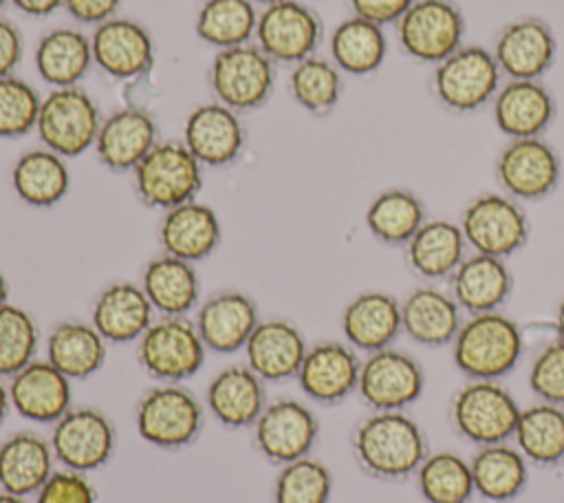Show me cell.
I'll return each mask as SVG.
<instances>
[{"mask_svg":"<svg viewBox=\"0 0 564 503\" xmlns=\"http://www.w3.org/2000/svg\"><path fill=\"white\" fill-rule=\"evenodd\" d=\"M322 38L319 15L302 0H280L258 13L253 40L275 64H297L315 55Z\"/></svg>","mask_w":564,"mask_h":503,"instance_id":"13","label":"cell"},{"mask_svg":"<svg viewBox=\"0 0 564 503\" xmlns=\"http://www.w3.org/2000/svg\"><path fill=\"white\" fill-rule=\"evenodd\" d=\"M101 110L82 86L51 88L42 97L35 132L44 148L64 159H73L95 148Z\"/></svg>","mask_w":564,"mask_h":503,"instance_id":"6","label":"cell"},{"mask_svg":"<svg viewBox=\"0 0 564 503\" xmlns=\"http://www.w3.org/2000/svg\"><path fill=\"white\" fill-rule=\"evenodd\" d=\"M159 143L154 117L137 106H126L104 117L95 152L101 165L112 172H132Z\"/></svg>","mask_w":564,"mask_h":503,"instance_id":"23","label":"cell"},{"mask_svg":"<svg viewBox=\"0 0 564 503\" xmlns=\"http://www.w3.org/2000/svg\"><path fill=\"white\" fill-rule=\"evenodd\" d=\"M560 157L542 137L509 139L496 159V176L511 199L538 201L560 183Z\"/></svg>","mask_w":564,"mask_h":503,"instance_id":"16","label":"cell"},{"mask_svg":"<svg viewBox=\"0 0 564 503\" xmlns=\"http://www.w3.org/2000/svg\"><path fill=\"white\" fill-rule=\"evenodd\" d=\"M361 360L350 344L326 340L308 346L295 375L302 393L322 406H335L357 393Z\"/></svg>","mask_w":564,"mask_h":503,"instance_id":"19","label":"cell"},{"mask_svg":"<svg viewBox=\"0 0 564 503\" xmlns=\"http://www.w3.org/2000/svg\"><path fill=\"white\" fill-rule=\"evenodd\" d=\"M333 492L330 470L311 457L280 465L273 485V503H328Z\"/></svg>","mask_w":564,"mask_h":503,"instance_id":"46","label":"cell"},{"mask_svg":"<svg viewBox=\"0 0 564 503\" xmlns=\"http://www.w3.org/2000/svg\"><path fill=\"white\" fill-rule=\"evenodd\" d=\"M203 344L194 320L187 315H161L137 340V362L159 384H183L205 364Z\"/></svg>","mask_w":564,"mask_h":503,"instance_id":"3","label":"cell"},{"mask_svg":"<svg viewBox=\"0 0 564 503\" xmlns=\"http://www.w3.org/2000/svg\"><path fill=\"white\" fill-rule=\"evenodd\" d=\"M137 199L152 210L194 201L203 188V165L183 141H159L132 170Z\"/></svg>","mask_w":564,"mask_h":503,"instance_id":"4","label":"cell"},{"mask_svg":"<svg viewBox=\"0 0 564 503\" xmlns=\"http://www.w3.org/2000/svg\"><path fill=\"white\" fill-rule=\"evenodd\" d=\"M40 344V329L35 318L13 304L7 302L0 307V377L9 379L29 362L35 360Z\"/></svg>","mask_w":564,"mask_h":503,"instance_id":"45","label":"cell"},{"mask_svg":"<svg viewBox=\"0 0 564 503\" xmlns=\"http://www.w3.org/2000/svg\"><path fill=\"white\" fill-rule=\"evenodd\" d=\"M319 435L315 413L295 397H280L264 406L253 424L256 450L273 465L308 457Z\"/></svg>","mask_w":564,"mask_h":503,"instance_id":"14","label":"cell"},{"mask_svg":"<svg viewBox=\"0 0 564 503\" xmlns=\"http://www.w3.org/2000/svg\"><path fill=\"white\" fill-rule=\"evenodd\" d=\"M460 225L447 218H427L405 243L408 267L425 280L449 278L465 258Z\"/></svg>","mask_w":564,"mask_h":503,"instance_id":"35","label":"cell"},{"mask_svg":"<svg viewBox=\"0 0 564 503\" xmlns=\"http://www.w3.org/2000/svg\"><path fill=\"white\" fill-rule=\"evenodd\" d=\"M139 285L159 315H187L198 309L200 280L194 263L161 254L145 263Z\"/></svg>","mask_w":564,"mask_h":503,"instance_id":"33","label":"cell"},{"mask_svg":"<svg viewBox=\"0 0 564 503\" xmlns=\"http://www.w3.org/2000/svg\"><path fill=\"white\" fill-rule=\"evenodd\" d=\"M9 4V0H0V15H2V9Z\"/></svg>","mask_w":564,"mask_h":503,"instance_id":"59","label":"cell"},{"mask_svg":"<svg viewBox=\"0 0 564 503\" xmlns=\"http://www.w3.org/2000/svg\"><path fill=\"white\" fill-rule=\"evenodd\" d=\"M522 351V329L502 311L469 315L452 342L454 364L469 379H502L516 368Z\"/></svg>","mask_w":564,"mask_h":503,"instance_id":"2","label":"cell"},{"mask_svg":"<svg viewBox=\"0 0 564 503\" xmlns=\"http://www.w3.org/2000/svg\"><path fill=\"white\" fill-rule=\"evenodd\" d=\"M553 329H555V338L564 342V298L560 300L557 309H555V318H553Z\"/></svg>","mask_w":564,"mask_h":503,"instance_id":"55","label":"cell"},{"mask_svg":"<svg viewBox=\"0 0 564 503\" xmlns=\"http://www.w3.org/2000/svg\"><path fill=\"white\" fill-rule=\"evenodd\" d=\"M496 128L509 139L542 137L555 115V101L540 79H509L491 99Z\"/></svg>","mask_w":564,"mask_h":503,"instance_id":"28","label":"cell"},{"mask_svg":"<svg viewBox=\"0 0 564 503\" xmlns=\"http://www.w3.org/2000/svg\"><path fill=\"white\" fill-rule=\"evenodd\" d=\"M258 322L260 313L256 300L249 293L236 289H225L203 300L194 318L207 351L220 355L242 351Z\"/></svg>","mask_w":564,"mask_h":503,"instance_id":"21","label":"cell"},{"mask_svg":"<svg viewBox=\"0 0 564 503\" xmlns=\"http://www.w3.org/2000/svg\"><path fill=\"white\" fill-rule=\"evenodd\" d=\"M209 88L216 101L236 113L264 106L275 86V62L256 44L223 49L209 64Z\"/></svg>","mask_w":564,"mask_h":503,"instance_id":"7","label":"cell"},{"mask_svg":"<svg viewBox=\"0 0 564 503\" xmlns=\"http://www.w3.org/2000/svg\"><path fill=\"white\" fill-rule=\"evenodd\" d=\"M447 280L452 298L469 315L498 311L513 289V278L505 258L478 252L465 256Z\"/></svg>","mask_w":564,"mask_h":503,"instance_id":"30","label":"cell"},{"mask_svg":"<svg viewBox=\"0 0 564 503\" xmlns=\"http://www.w3.org/2000/svg\"><path fill=\"white\" fill-rule=\"evenodd\" d=\"M93 62L112 79H137L154 66V40L150 31L132 20L115 15L90 33Z\"/></svg>","mask_w":564,"mask_h":503,"instance_id":"17","label":"cell"},{"mask_svg":"<svg viewBox=\"0 0 564 503\" xmlns=\"http://www.w3.org/2000/svg\"><path fill=\"white\" fill-rule=\"evenodd\" d=\"M0 503H26L24 496H18V494H11V492H0Z\"/></svg>","mask_w":564,"mask_h":503,"instance_id":"57","label":"cell"},{"mask_svg":"<svg viewBox=\"0 0 564 503\" xmlns=\"http://www.w3.org/2000/svg\"><path fill=\"white\" fill-rule=\"evenodd\" d=\"M247 366L264 382L295 379L308 344L302 331L284 318L260 320L245 344Z\"/></svg>","mask_w":564,"mask_h":503,"instance_id":"24","label":"cell"},{"mask_svg":"<svg viewBox=\"0 0 564 503\" xmlns=\"http://www.w3.org/2000/svg\"><path fill=\"white\" fill-rule=\"evenodd\" d=\"M253 4H262V7H269V4H273V2H280V0H251Z\"/></svg>","mask_w":564,"mask_h":503,"instance_id":"58","label":"cell"},{"mask_svg":"<svg viewBox=\"0 0 564 503\" xmlns=\"http://www.w3.org/2000/svg\"><path fill=\"white\" fill-rule=\"evenodd\" d=\"M35 71L51 88L79 86L93 62L90 35L73 26H57L44 33L33 53Z\"/></svg>","mask_w":564,"mask_h":503,"instance_id":"34","label":"cell"},{"mask_svg":"<svg viewBox=\"0 0 564 503\" xmlns=\"http://www.w3.org/2000/svg\"><path fill=\"white\" fill-rule=\"evenodd\" d=\"M205 406L225 428H253L267 406L264 379L247 364H229L207 384Z\"/></svg>","mask_w":564,"mask_h":503,"instance_id":"27","label":"cell"},{"mask_svg":"<svg viewBox=\"0 0 564 503\" xmlns=\"http://www.w3.org/2000/svg\"><path fill=\"white\" fill-rule=\"evenodd\" d=\"M423 388L425 373L405 351L388 346L368 353L361 362L357 393L372 410H403L421 397Z\"/></svg>","mask_w":564,"mask_h":503,"instance_id":"15","label":"cell"},{"mask_svg":"<svg viewBox=\"0 0 564 503\" xmlns=\"http://www.w3.org/2000/svg\"><path fill=\"white\" fill-rule=\"evenodd\" d=\"M531 393L546 404L564 408V342L553 340L544 344L529 368Z\"/></svg>","mask_w":564,"mask_h":503,"instance_id":"48","label":"cell"},{"mask_svg":"<svg viewBox=\"0 0 564 503\" xmlns=\"http://www.w3.org/2000/svg\"><path fill=\"white\" fill-rule=\"evenodd\" d=\"M9 280H7V276L2 274V269H0V307L2 304H7L9 302Z\"/></svg>","mask_w":564,"mask_h":503,"instance_id":"56","label":"cell"},{"mask_svg":"<svg viewBox=\"0 0 564 503\" xmlns=\"http://www.w3.org/2000/svg\"><path fill=\"white\" fill-rule=\"evenodd\" d=\"M55 463L46 437L35 430H18L0 443V488L26 499L46 483Z\"/></svg>","mask_w":564,"mask_h":503,"instance_id":"32","label":"cell"},{"mask_svg":"<svg viewBox=\"0 0 564 503\" xmlns=\"http://www.w3.org/2000/svg\"><path fill=\"white\" fill-rule=\"evenodd\" d=\"M9 4L29 18H48L64 9V0H9Z\"/></svg>","mask_w":564,"mask_h":503,"instance_id":"53","label":"cell"},{"mask_svg":"<svg viewBox=\"0 0 564 503\" xmlns=\"http://www.w3.org/2000/svg\"><path fill=\"white\" fill-rule=\"evenodd\" d=\"M11 188L29 207L46 210L57 205L70 188L66 159L44 146L22 152L11 168Z\"/></svg>","mask_w":564,"mask_h":503,"instance_id":"36","label":"cell"},{"mask_svg":"<svg viewBox=\"0 0 564 503\" xmlns=\"http://www.w3.org/2000/svg\"><path fill=\"white\" fill-rule=\"evenodd\" d=\"M123 0H64V11L79 24H101L117 15Z\"/></svg>","mask_w":564,"mask_h":503,"instance_id":"51","label":"cell"},{"mask_svg":"<svg viewBox=\"0 0 564 503\" xmlns=\"http://www.w3.org/2000/svg\"><path fill=\"white\" fill-rule=\"evenodd\" d=\"M11 410L35 424H55L73 408L70 379L46 357L33 360L9 377Z\"/></svg>","mask_w":564,"mask_h":503,"instance_id":"22","label":"cell"},{"mask_svg":"<svg viewBox=\"0 0 564 503\" xmlns=\"http://www.w3.org/2000/svg\"><path fill=\"white\" fill-rule=\"evenodd\" d=\"M328 49L333 64L341 73L370 75L383 64L388 55V40L383 26L359 15H350L333 29Z\"/></svg>","mask_w":564,"mask_h":503,"instance_id":"39","label":"cell"},{"mask_svg":"<svg viewBox=\"0 0 564 503\" xmlns=\"http://www.w3.org/2000/svg\"><path fill=\"white\" fill-rule=\"evenodd\" d=\"M42 97L18 75L0 77V139H18L35 130Z\"/></svg>","mask_w":564,"mask_h":503,"instance_id":"47","label":"cell"},{"mask_svg":"<svg viewBox=\"0 0 564 503\" xmlns=\"http://www.w3.org/2000/svg\"><path fill=\"white\" fill-rule=\"evenodd\" d=\"M516 448L529 463L551 468L564 461V408L538 402L522 408L513 430Z\"/></svg>","mask_w":564,"mask_h":503,"instance_id":"40","label":"cell"},{"mask_svg":"<svg viewBox=\"0 0 564 503\" xmlns=\"http://www.w3.org/2000/svg\"><path fill=\"white\" fill-rule=\"evenodd\" d=\"M557 42L546 20L524 15L505 24L494 42V60L509 79H540L553 64Z\"/></svg>","mask_w":564,"mask_h":503,"instance_id":"18","label":"cell"},{"mask_svg":"<svg viewBox=\"0 0 564 503\" xmlns=\"http://www.w3.org/2000/svg\"><path fill=\"white\" fill-rule=\"evenodd\" d=\"M469 468L476 494L491 503L516 499L529 483V461L507 441L478 446Z\"/></svg>","mask_w":564,"mask_h":503,"instance_id":"38","label":"cell"},{"mask_svg":"<svg viewBox=\"0 0 564 503\" xmlns=\"http://www.w3.org/2000/svg\"><path fill=\"white\" fill-rule=\"evenodd\" d=\"M245 126L240 113L220 101L198 104L185 119L183 143L205 168H223L238 159L245 148Z\"/></svg>","mask_w":564,"mask_h":503,"instance_id":"20","label":"cell"},{"mask_svg":"<svg viewBox=\"0 0 564 503\" xmlns=\"http://www.w3.org/2000/svg\"><path fill=\"white\" fill-rule=\"evenodd\" d=\"M258 11L251 0H203L194 31L198 40L223 51L249 44L256 35Z\"/></svg>","mask_w":564,"mask_h":503,"instance_id":"42","label":"cell"},{"mask_svg":"<svg viewBox=\"0 0 564 503\" xmlns=\"http://www.w3.org/2000/svg\"><path fill=\"white\" fill-rule=\"evenodd\" d=\"M223 240L220 218L207 203L187 201L163 212L159 223V245L163 254L187 263L209 258Z\"/></svg>","mask_w":564,"mask_h":503,"instance_id":"26","label":"cell"},{"mask_svg":"<svg viewBox=\"0 0 564 503\" xmlns=\"http://www.w3.org/2000/svg\"><path fill=\"white\" fill-rule=\"evenodd\" d=\"M11 410V399H9V384H4V377H0V426L7 419Z\"/></svg>","mask_w":564,"mask_h":503,"instance_id":"54","label":"cell"},{"mask_svg":"<svg viewBox=\"0 0 564 503\" xmlns=\"http://www.w3.org/2000/svg\"><path fill=\"white\" fill-rule=\"evenodd\" d=\"M416 481L427 503H469L476 492L469 461L452 450L430 452L416 470Z\"/></svg>","mask_w":564,"mask_h":503,"instance_id":"44","label":"cell"},{"mask_svg":"<svg viewBox=\"0 0 564 503\" xmlns=\"http://www.w3.org/2000/svg\"><path fill=\"white\" fill-rule=\"evenodd\" d=\"M394 29L405 55L438 64L463 46L465 18L454 0H414Z\"/></svg>","mask_w":564,"mask_h":503,"instance_id":"11","label":"cell"},{"mask_svg":"<svg viewBox=\"0 0 564 503\" xmlns=\"http://www.w3.org/2000/svg\"><path fill=\"white\" fill-rule=\"evenodd\" d=\"M108 342L90 322L64 320L46 338V360L70 382L93 377L106 362Z\"/></svg>","mask_w":564,"mask_h":503,"instance_id":"37","label":"cell"},{"mask_svg":"<svg viewBox=\"0 0 564 503\" xmlns=\"http://www.w3.org/2000/svg\"><path fill=\"white\" fill-rule=\"evenodd\" d=\"M24 55V40L20 29L9 20L0 15V77L15 75V68L20 66Z\"/></svg>","mask_w":564,"mask_h":503,"instance_id":"52","label":"cell"},{"mask_svg":"<svg viewBox=\"0 0 564 503\" xmlns=\"http://www.w3.org/2000/svg\"><path fill=\"white\" fill-rule=\"evenodd\" d=\"M134 424L139 437L150 446L181 450L203 432L205 413L198 397L183 384H159L139 399Z\"/></svg>","mask_w":564,"mask_h":503,"instance_id":"5","label":"cell"},{"mask_svg":"<svg viewBox=\"0 0 564 503\" xmlns=\"http://www.w3.org/2000/svg\"><path fill=\"white\" fill-rule=\"evenodd\" d=\"M465 243L487 256L507 258L529 240V221L524 210L509 194L485 192L471 199L460 214Z\"/></svg>","mask_w":564,"mask_h":503,"instance_id":"10","label":"cell"},{"mask_svg":"<svg viewBox=\"0 0 564 503\" xmlns=\"http://www.w3.org/2000/svg\"><path fill=\"white\" fill-rule=\"evenodd\" d=\"M51 448L62 468L93 472L104 468L117 450V430L97 408H68L51 428Z\"/></svg>","mask_w":564,"mask_h":503,"instance_id":"12","label":"cell"},{"mask_svg":"<svg viewBox=\"0 0 564 503\" xmlns=\"http://www.w3.org/2000/svg\"><path fill=\"white\" fill-rule=\"evenodd\" d=\"M425 221L423 201L405 188L379 192L366 210V227L386 245H405Z\"/></svg>","mask_w":564,"mask_h":503,"instance_id":"41","label":"cell"},{"mask_svg":"<svg viewBox=\"0 0 564 503\" xmlns=\"http://www.w3.org/2000/svg\"><path fill=\"white\" fill-rule=\"evenodd\" d=\"M500 68L485 46L463 44L434 64L432 93L452 113H474L489 104L500 88Z\"/></svg>","mask_w":564,"mask_h":503,"instance_id":"8","label":"cell"},{"mask_svg":"<svg viewBox=\"0 0 564 503\" xmlns=\"http://www.w3.org/2000/svg\"><path fill=\"white\" fill-rule=\"evenodd\" d=\"M35 503H97V490L84 472L62 468L35 492Z\"/></svg>","mask_w":564,"mask_h":503,"instance_id":"49","label":"cell"},{"mask_svg":"<svg viewBox=\"0 0 564 503\" xmlns=\"http://www.w3.org/2000/svg\"><path fill=\"white\" fill-rule=\"evenodd\" d=\"M520 410L513 395L500 382L469 379L454 395L449 417L463 439L489 446L513 437Z\"/></svg>","mask_w":564,"mask_h":503,"instance_id":"9","label":"cell"},{"mask_svg":"<svg viewBox=\"0 0 564 503\" xmlns=\"http://www.w3.org/2000/svg\"><path fill=\"white\" fill-rule=\"evenodd\" d=\"M154 307L150 304L141 285L117 280L106 285L90 311V324L108 344L137 342L154 322Z\"/></svg>","mask_w":564,"mask_h":503,"instance_id":"25","label":"cell"},{"mask_svg":"<svg viewBox=\"0 0 564 503\" xmlns=\"http://www.w3.org/2000/svg\"><path fill=\"white\" fill-rule=\"evenodd\" d=\"M463 324V309L449 291L416 287L401 300V331L423 346L452 344Z\"/></svg>","mask_w":564,"mask_h":503,"instance_id":"31","label":"cell"},{"mask_svg":"<svg viewBox=\"0 0 564 503\" xmlns=\"http://www.w3.org/2000/svg\"><path fill=\"white\" fill-rule=\"evenodd\" d=\"M352 15L370 20L379 26L397 24L414 0H348Z\"/></svg>","mask_w":564,"mask_h":503,"instance_id":"50","label":"cell"},{"mask_svg":"<svg viewBox=\"0 0 564 503\" xmlns=\"http://www.w3.org/2000/svg\"><path fill=\"white\" fill-rule=\"evenodd\" d=\"M350 443L359 468L383 481L416 474L430 454L423 428L403 410H372L357 424Z\"/></svg>","mask_w":564,"mask_h":503,"instance_id":"1","label":"cell"},{"mask_svg":"<svg viewBox=\"0 0 564 503\" xmlns=\"http://www.w3.org/2000/svg\"><path fill=\"white\" fill-rule=\"evenodd\" d=\"M341 90V71L333 64V60L311 55L291 68L289 93L295 104L311 115H328L339 104Z\"/></svg>","mask_w":564,"mask_h":503,"instance_id":"43","label":"cell"},{"mask_svg":"<svg viewBox=\"0 0 564 503\" xmlns=\"http://www.w3.org/2000/svg\"><path fill=\"white\" fill-rule=\"evenodd\" d=\"M341 333L355 351L392 346L401 333V302L386 291H361L341 311Z\"/></svg>","mask_w":564,"mask_h":503,"instance_id":"29","label":"cell"}]
</instances>
